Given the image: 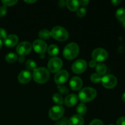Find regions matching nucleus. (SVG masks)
<instances>
[{
  "label": "nucleus",
  "instance_id": "obj_1",
  "mask_svg": "<svg viewBox=\"0 0 125 125\" xmlns=\"http://www.w3.org/2000/svg\"><path fill=\"white\" fill-rule=\"evenodd\" d=\"M50 78V72L45 67L37 68L33 72V79L36 83L44 84Z\"/></svg>",
  "mask_w": 125,
  "mask_h": 125
},
{
  "label": "nucleus",
  "instance_id": "obj_2",
  "mask_svg": "<svg viewBox=\"0 0 125 125\" xmlns=\"http://www.w3.org/2000/svg\"><path fill=\"white\" fill-rule=\"evenodd\" d=\"M79 52V48L76 43H70L66 45L63 51V55L65 59L72 60L78 56Z\"/></svg>",
  "mask_w": 125,
  "mask_h": 125
},
{
  "label": "nucleus",
  "instance_id": "obj_3",
  "mask_svg": "<svg viewBox=\"0 0 125 125\" xmlns=\"http://www.w3.org/2000/svg\"><path fill=\"white\" fill-rule=\"evenodd\" d=\"M96 94L97 92L93 88L85 87L79 92L78 98L82 103H87L95 99Z\"/></svg>",
  "mask_w": 125,
  "mask_h": 125
},
{
  "label": "nucleus",
  "instance_id": "obj_4",
  "mask_svg": "<svg viewBox=\"0 0 125 125\" xmlns=\"http://www.w3.org/2000/svg\"><path fill=\"white\" fill-rule=\"evenodd\" d=\"M51 36L56 40L63 42L68 39V32L64 28L61 26H55L51 29Z\"/></svg>",
  "mask_w": 125,
  "mask_h": 125
},
{
  "label": "nucleus",
  "instance_id": "obj_5",
  "mask_svg": "<svg viewBox=\"0 0 125 125\" xmlns=\"http://www.w3.org/2000/svg\"><path fill=\"white\" fill-rule=\"evenodd\" d=\"M64 109L62 106L57 105L50 109L49 111V117L52 120H57L63 116L64 114Z\"/></svg>",
  "mask_w": 125,
  "mask_h": 125
},
{
  "label": "nucleus",
  "instance_id": "obj_6",
  "mask_svg": "<svg viewBox=\"0 0 125 125\" xmlns=\"http://www.w3.org/2000/svg\"><path fill=\"white\" fill-rule=\"evenodd\" d=\"M92 56L94 61L96 62H102L105 61L108 57V53L103 48H96L93 51Z\"/></svg>",
  "mask_w": 125,
  "mask_h": 125
},
{
  "label": "nucleus",
  "instance_id": "obj_7",
  "mask_svg": "<svg viewBox=\"0 0 125 125\" xmlns=\"http://www.w3.org/2000/svg\"><path fill=\"white\" fill-rule=\"evenodd\" d=\"M62 65L63 62L61 59L59 57H54L49 61L48 67L49 70L52 73H57L62 68Z\"/></svg>",
  "mask_w": 125,
  "mask_h": 125
},
{
  "label": "nucleus",
  "instance_id": "obj_8",
  "mask_svg": "<svg viewBox=\"0 0 125 125\" xmlns=\"http://www.w3.org/2000/svg\"><path fill=\"white\" fill-rule=\"evenodd\" d=\"M102 84L105 88L111 89L114 88L117 84V79L115 76L107 74L103 77L101 79Z\"/></svg>",
  "mask_w": 125,
  "mask_h": 125
},
{
  "label": "nucleus",
  "instance_id": "obj_9",
  "mask_svg": "<svg viewBox=\"0 0 125 125\" xmlns=\"http://www.w3.org/2000/svg\"><path fill=\"white\" fill-rule=\"evenodd\" d=\"M87 62L83 59L77 60L73 63L72 70L76 74H81L85 71L87 68Z\"/></svg>",
  "mask_w": 125,
  "mask_h": 125
},
{
  "label": "nucleus",
  "instance_id": "obj_10",
  "mask_svg": "<svg viewBox=\"0 0 125 125\" xmlns=\"http://www.w3.org/2000/svg\"><path fill=\"white\" fill-rule=\"evenodd\" d=\"M32 48V46L30 43L28 42H23L18 44L17 46V52L20 56H26L31 51Z\"/></svg>",
  "mask_w": 125,
  "mask_h": 125
},
{
  "label": "nucleus",
  "instance_id": "obj_11",
  "mask_svg": "<svg viewBox=\"0 0 125 125\" xmlns=\"http://www.w3.org/2000/svg\"><path fill=\"white\" fill-rule=\"evenodd\" d=\"M32 47L34 51L40 54H44L47 50V45L42 40H35L33 42Z\"/></svg>",
  "mask_w": 125,
  "mask_h": 125
},
{
  "label": "nucleus",
  "instance_id": "obj_12",
  "mask_svg": "<svg viewBox=\"0 0 125 125\" xmlns=\"http://www.w3.org/2000/svg\"><path fill=\"white\" fill-rule=\"evenodd\" d=\"M69 78V74L66 70L59 71L54 76V81L58 85L66 83Z\"/></svg>",
  "mask_w": 125,
  "mask_h": 125
},
{
  "label": "nucleus",
  "instance_id": "obj_13",
  "mask_svg": "<svg viewBox=\"0 0 125 125\" xmlns=\"http://www.w3.org/2000/svg\"><path fill=\"white\" fill-rule=\"evenodd\" d=\"M32 79V74L29 71L23 70L18 75V81L22 84L29 83Z\"/></svg>",
  "mask_w": 125,
  "mask_h": 125
},
{
  "label": "nucleus",
  "instance_id": "obj_14",
  "mask_svg": "<svg viewBox=\"0 0 125 125\" xmlns=\"http://www.w3.org/2000/svg\"><path fill=\"white\" fill-rule=\"evenodd\" d=\"M18 42V37L15 34L9 35L4 39V43L5 46L9 48H12L15 46Z\"/></svg>",
  "mask_w": 125,
  "mask_h": 125
},
{
  "label": "nucleus",
  "instance_id": "obj_15",
  "mask_svg": "<svg viewBox=\"0 0 125 125\" xmlns=\"http://www.w3.org/2000/svg\"><path fill=\"white\" fill-rule=\"evenodd\" d=\"M70 86L74 91L79 90L83 86V81L79 77H73L70 81Z\"/></svg>",
  "mask_w": 125,
  "mask_h": 125
},
{
  "label": "nucleus",
  "instance_id": "obj_16",
  "mask_svg": "<svg viewBox=\"0 0 125 125\" xmlns=\"http://www.w3.org/2000/svg\"><path fill=\"white\" fill-rule=\"evenodd\" d=\"M78 100V96L74 94H70L65 99V104L67 107H72L76 104Z\"/></svg>",
  "mask_w": 125,
  "mask_h": 125
},
{
  "label": "nucleus",
  "instance_id": "obj_17",
  "mask_svg": "<svg viewBox=\"0 0 125 125\" xmlns=\"http://www.w3.org/2000/svg\"><path fill=\"white\" fill-rule=\"evenodd\" d=\"M84 120L82 116L79 115H74L68 120V125H83Z\"/></svg>",
  "mask_w": 125,
  "mask_h": 125
},
{
  "label": "nucleus",
  "instance_id": "obj_18",
  "mask_svg": "<svg viewBox=\"0 0 125 125\" xmlns=\"http://www.w3.org/2000/svg\"><path fill=\"white\" fill-rule=\"evenodd\" d=\"M66 5L68 9L71 11H76L78 9L79 3L78 1L74 0H67L66 1Z\"/></svg>",
  "mask_w": 125,
  "mask_h": 125
},
{
  "label": "nucleus",
  "instance_id": "obj_19",
  "mask_svg": "<svg viewBox=\"0 0 125 125\" xmlns=\"http://www.w3.org/2000/svg\"><path fill=\"white\" fill-rule=\"evenodd\" d=\"M39 37L43 41L45 40H48L51 37V32L47 29H42L39 32Z\"/></svg>",
  "mask_w": 125,
  "mask_h": 125
},
{
  "label": "nucleus",
  "instance_id": "obj_20",
  "mask_svg": "<svg viewBox=\"0 0 125 125\" xmlns=\"http://www.w3.org/2000/svg\"><path fill=\"white\" fill-rule=\"evenodd\" d=\"M59 52V47L56 45H51L48 48V52L50 56H55L57 55Z\"/></svg>",
  "mask_w": 125,
  "mask_h": 125
},
{
  "label": "nucleus",
  "instance_id": "obj_21",
  "mask_svg": "<svg viewBox=\"0 0 125 125\" xmlns=\"http://www.w3.org/2000/svg\"><path fill=\"white\" fill-rule=\"evenodd\" d=\"M96 71L97 73L100 75H103L106 73V71H107V68H106V66L105 65L104 63H97L96 65Z\"/></svg>",
  "mask_w": 125,
  "mask_h": 125
},
{
  "label": "nucleus",
  "instance_id": "obj_22",
  "mask_svg": "<svg viewBox=\"0 0 125 125\" xmlns=\"http://www.w3.org/2000/svg\"><path fill=\"white\" fill-rule=\"evenodd\" d=\"M115 16L120 21L122 22L125 19V9L119 8L115 13Z\"/></svg>",
  "mask_w": 125,
  "mask_h": 125
},
{
  "label": "nucleus",
  "instance_id": "obj_23",
  "mask_svg": "<svg viewBox=\"0 0 125 125\" xmlns=\"http://www.w3.org/2000/svg\"><path fill=\"white\" fill-rule=\"evenodd\" d=\"M17 59H18V56L14 52L8 53L5 57V59L8 63H13L17 61Z\"/></svg>",
  "mask_w": 125,
  "mask_h": 125
},
{
  "label": "nucleus",
  "instance_id": "obj_24",
  "mask_svg": "<svg viewBox=\"0 0 125 125\" xmlns=\"http://www.w3.org/2000/svg\"><path fill=\"white\" fill-rule=\"evenodd\" d=\"M76 111L78 115L80 116L84 115L87 112V107L83 103L79 104L76 108Z\"/></svg>",
  "mask_w": 125,
  "mask_h": 125
},
{
  "label": "nucleus",
  "instance_id": "obj_25",
  "mask_svg": "<svg viewBox=\"0 0 125 125\" xmlns=\"http://www.w3.org/2000/svg\"><path fill=\"white\" fill-rule=\"evenodd\" d=\"M52 98L54 102L57 104H59V106L63 104V98H62V96L60 94H54L52 95Z\"/></svg>",
  "mask_w": 125,
  "mask_h": 125
},
{
  "label": "nucleus",
  "instance_id": "obj_26",
  "mask_svg": "<svg viewBox=\"0 0 125 125\" xmlns=\"http://www.w3.org/2000/svg\"><path fill=\"white\" fill-rule=\"evenodd\" d=\"M26 68H28V70H29L34 71L37 68H36L37 65L35 62H34V61L31 59L28 60V61H26Z\"/></svg>",
  "mask_w": 125,
  "mask_h": 125
},
{
  "label": "nucleus",
  "instance_id": "obj_27",
  "mask_svg": "<svg viewBox=\"0 0 125 125\" xmlns=\"http://www.w3.org/2000/svg\"><path fill=\"white\" fill-rule=\"evenodd\" d=\"M90 79L94 83L97 84V83H99L100 81H101L102 77L98 73H94L90 76Z\"/></svg>",
  "mask_w": 125,
  "mask_h": 125
},
{
  "label": "nucleus",
  "instance_id": "obj_28",
  "mask_svg": "<svg viewBox=\"0 0 125 125\" xmlns=\"http://www.w3.org/2000/svg\"><path fill=\"white\" fill-rule=\"evenodd\" d=\"M18 2L17 0H3L2 1V3L4 6H12L15 5Z\"/></svg>",
  "mask_w": 125,
  "mask_h": 125
},
{
  "label": "nucleus",
  "instance_id": "obj_29",
  "mask_svg": "<svg viewBox=\"0 0 125 125\" xmlns=\"http://www.w3.org/2000/svg\"><path fill=\"white\" fill-rule=\"evenodd\" d=\"M85 13H86V9L84 7H81L77 10L76 15L78 17H80V18L84 17Z\"/></svg>",
  "mask_w": 125,
  "mask_h": 125
},
{
  "label": "nucleus",
  "instance_id": "obj_30",
  "mask_svg": "<svg viewBox=\"0 0 125 125\" xmlns=\"http://www.w3.org/2000/svg\"><path fill=\"white\" fill-rule=\"evenodd\" d=\"M57 89L59 90V91L60 92V93H61L63 95H66L68 93V89L65 86H63V85H59L57 87Z\"/></svg>",
  "mask_w": 125,
  "mask_h": 125
},
{
  "label": "nucleus",
  "instance_id": "obj_31",
  "mask_svg": "<svg viewBox=\"0 0 125 125\" xmlns=\"http://www.w3.org/2000/svg\"><path fill=\"white\" fill-rule=\"evenodd\" d=\"M7 13V8L6 6H3L0 7V17H3Z\"/></svg>",
  "mask_w": 125,
  "mask_h": 125
},
{
  "label": "nucleus",
  "instance_id": "obj_32",
  "mask_svg": "<svg viewBox=\"0 0 125 125\" xmlns=\"http://www.w3.org/2000/svg\"><path fill=\"white\" fill-rule=\"evenodd\" d=\"M68 119H67V118H65V117H64V118H62L61 121H59V122H58L57 123H56L55 125H68Z\"/></svg>",
  "mask_w": 125,
  "mask_h": 125
},
{
  "label": "nucleus",
  "instance_id": "obj_33",
  "mask_svg": "<svg viewBox=\"0 0 125 125\" xmlns=\"http://www.w3.org/2000/svg\"><path fill=\"white\" fill-rule=\"evenodd\" d=\"M89 125H104L103 123L101 120L98 119H95L90 122Z\"/></svg>",
  "mask_w": 125,
  "mask_h": 125
},
{
  "label": "nucleus",
  "instance_id": "obj_34",
  "mask_svg": "<svg viewBox=\"0 0 125 125\" xmlns=\"http://www.w3.org/2000/svg\"><path fill=\"white\" fill-rule=\"evenodd\" d=\"M7 32L3 28H0V39H4L7 37Z\"/></svg>",
  "mask_w": 125,
  "mask_h": 125
},
{
  "label": "nucleus",
  "instance_id": "obj_35",
  "mask_svg": "<svg viewBox=\"0 0 125 125\" xmlns=\"http://www.w3.org/2000/svg\"><path fill=\"white\" fill-rule=\"evenodd\" d=\"M117 125H125V117H121L117 120Z\"/></svg>",
  "mask_w": 125,
  "mask_h": 125
},
{
  "label": "nucleus",
  "instance_id": "obj_36",
  "mask_svg": "<svg viewBox=\"0 0 125 125\" xmlns=\"http://www.w3.org/2000/svg\"><path fill=\"white\" fill-rule=\"evenodd\" d=\"M89 1H88V0H87V1L86 0H83V1H79V4L82 5V6H87L88 4H89Z\"/></svg>",
  "mask_w": 125,
  "mask_h": 125
},
{
  "label": "nucleus",
  "instance_id": "obj_37",
  "mask_svg": "<svg viewBox=\"0 0 125 125\" xmlns=\"http://www.w3.org/2000/svg\"><path fill=\"white\" fill-rule=\"evenodd\" d=\"M89 65H90V67H92V68H94V67H96V62L93 60V61H90V63H89Z\"/></svg>",
  "mask_w": 125,
  "mask_h": 125
},
{
  "label": "nucleus",
  "instance_id": "obj_38",
  "mask_svg": "<svg viewBox=\"0 0 125 125\" xmlns=\"http://www.w3.org/2000/svg\"><path fill=\"white\" fill-rule=\"evenodd\" d=\"M111 2H112V4L114 6H117V5H118L120 3L121 1L120 0H113V1H111Z\"/></svg>",
  "mask_w": 125,
  "mask_h": 125
},
{
  "label": "nucleus",
  "instance_id": "obj_39",
  "mask_svg": "<svg viewBox=\"0 0 125 125\" xmlns=\"http://www.w3.org/2000/svg\"><path fill=\"white\" fill-rule=\"evenodd\" d=\"M65 5V2L64 1H60L59 2V6H60L61 7H64V6Z\"/></svg>",
  "mask_w": 125,
  "mask_h": 125
},
{
  "label": "nucleus",
  "instance_id": "obj_40",
  "mask_svg": "<svg viewBox=\"0 0 125 125\" xmlns=\"http://www.w3.org/2000/svg\"><path fill=\"white\" fill-rule=\"evenodd\" d=\"M18 61H19V62H20V63H23L24 61V57H23V56H21V57L18 59Z\"/></svg>",
  "mask_w": 125,
  "mask_h": 125
},
{
  "label": "nucleus",
  "instance_id": "obj_41",
  "mask_svg": "<svg viewBox=\"0 0 125 125\" xmlns=\"http://www.w3.org/2000/svg\"><path fill=\"white\" fill-rule=\"evenodd\" d=\"M37 1H35V0H34V1H33V0H32V1H24V2H27V3L28 4H31V3H34V2H35Z\"/></svg>",
  "mask_w": 125,
  "mask_h": 125
},
{
  "label": "nucleus",
  "instance_id": "obj_42",
  "mask_svg": "<svg viewBox=\"0 0 125 125\" xmlns=\"http://www.w3.org/2000/svg\"><path fill=\"white\" fill-rule=\"evenodd\" d=\"M122 100H123L124 102H125V92L123 94V95H122Z\"/></svg>",
  "mask_w": 125,
  "mask_h": 125
},
{
  "label": "nucleus",
  "instance_id": "obj_43",
  "mask_svg": "<svg viewBox=\"0 0 125 125\" xmlns=\"http://www.w3.org/2000/svg\"><path fill=\"white\" fill-rule=\"evenodd\" d=\"M122 25H123V28L125 29V19L123 21H122Z\"/></svg>",
  "mask_w": 125,
  "mask_h": 125
},
{
  "label": "nucleus",
  "instance_id": "obj_44",
  "mask_svg": "<svg viewBox=\"0 0 125 125\" xmlns=\"http://www.w3.org/2000/svg\"><path fill=\"white\" fill-rule=\"evenodd\" d=\"M2 46V41L1 40V39H0V49L1 48Z\"/></svg>",
  "mask_w": 125,
  "mask_h": 125
},
{
  "label": "nucleus",
  "instance_id": "obj_45",
  "mask_svg": "<svg viewBox=\"0 0 125 125\" xmlns=\"http://www.w3.org/2000/svg\"><path fill=\"white\" fill-rule=\"evenodd\" d=\"M112 125V124H111V125Z\"/></svg>",
  "mask_w": 125,
  "mask_h": 125
}]
</instances>
